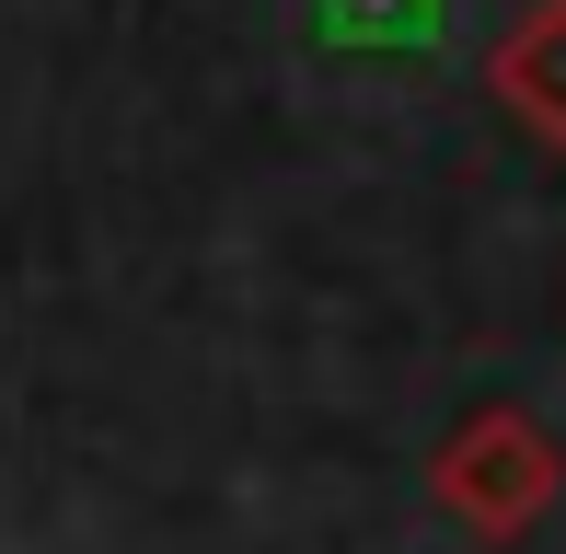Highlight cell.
<instances>
[{
  "mask_svg": "<svg viewBox=\"0 0 566 554\" xmlns=\"http://www.w3.org/2000/svg\"><path fill=\"white\" fill-rule=\"evenodd\" d=\"M485 93H497L544 150H566V0H532V12L485 46Z\"/></svg>",
  "mask_w": 566,
  "mask_h": 554,
  "instance_id": "7a4b0ae2",
  "label": "cell"
},
{
  "mask_svg": "<svg viewBox=\"0 0 566 554\" xmlns=\"http://www.w3.org/2000/svg\"><path fill=\"white\" fill-rule=\"evenodd\" d=\"M428 497H440V509H451L474 543H521L532 520L566 497V450H555V427H544V416L485 405V416H462L451 439H440V462H428Z\"/></svg>",
  "mask_w": 566,
  "mask_h": 554,
  "instance_id": "6da1fadb",
  "label": "cell"
}]
</instances>
